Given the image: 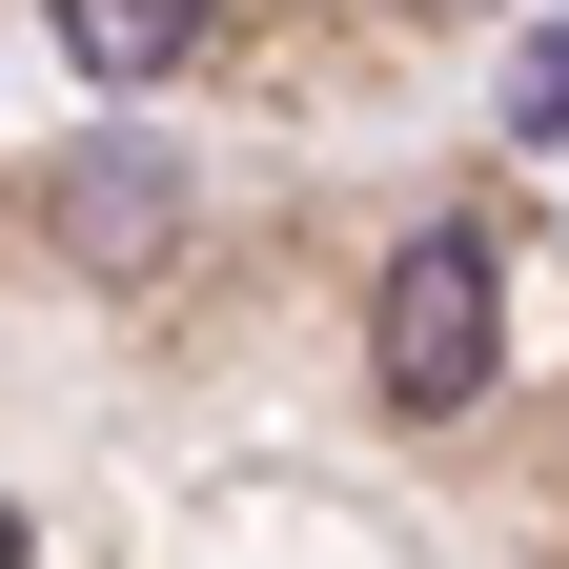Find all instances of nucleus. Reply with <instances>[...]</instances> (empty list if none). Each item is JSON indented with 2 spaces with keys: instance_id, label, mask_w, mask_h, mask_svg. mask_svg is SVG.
<instances>
[{
  "instance_id": "nucleus-1",
  "label": "nucleus",
  "mask_w": 569,
  "mask_h": 569,
  "mask_svg": "<svg viewBox=\"0 0 569 569\" xmlns=\"http://www.w3.org/2000/svg\"><path fill=\"white\" fill-rule=\"evenodd\" d=\"M367 367H387V407H468L488 367H509V264H488V224H407V244H387Z\"/></svg>"
},
{
  "instance_id": "nucleus-2",
  "label": "nucleus",
  "mask_w": 569,
  "mask_h": 569,
  "mask_svg": "<svg viewBox=\"0 0 569 569\" xmlns=\"http://www.w3.org/2000/svg\"><path fill=\"white\" fill-rule=\"evenodd\" d=\"M61 244H82V264H163V244H183L163 142H82V163H61Z\"/></svg>"
},
{
  "instance_id": "nucleus-3",
  "label": "nucleus",
  "mask_w": 569,
  "mask_h": 569,
  "mask_svg": "<svg viewBox=\"0 0 569 569\" xmlns=\"http://www.w3.org/2000/svg\"><path fill=\"white\" fill-rule=\"evenodd\" d=\"M183 41H203L183 0H61V61H82V82H163Z\"/></svg>"
},
{
  "instance_id": "nucleus-4",
  "label": "nucleus",
  "mask_w": 569,
  "mask_h": 569,
  "mask_svg": "<svg viewBox=\"0 0 569 569\" xmlns=\"http://www.w3.org/2000/svg\"><path fill=\"white\" fill-rule=\"evenodd\" d=\"M509 122H529V142H569V21H549V41H509Z\"/></svg>"
},
{
  "instance_id": "nucleus-5",
  "label": "nucleus",
  "mask_w": 569,
  "mask_h": 569,
  "mask_svg": "<svg viewBox=\"0 0 569 569\" xmlns=\"http://www.w3.org/2000/svg\"><path fill=\"white\" fill-rule=\"evenodd\" d=\"M0 569H21V509H0Z\"/></svg>"
}]
</instances>
